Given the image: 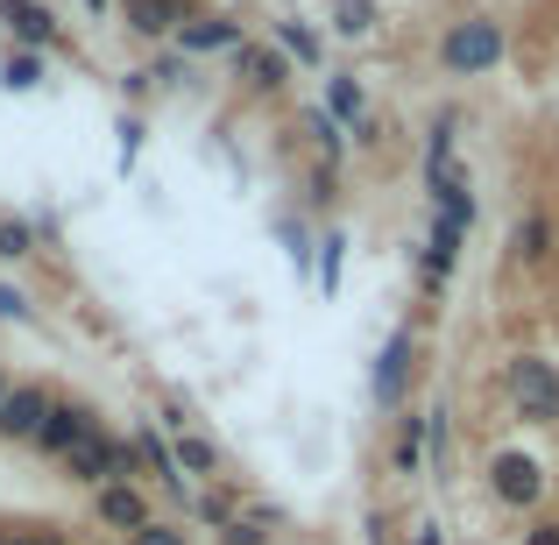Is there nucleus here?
<instances>
[{
	"label": "nucleus",
	"instance_id": "1",
	"mask_svg": "<svg viewBox=\"0 0 559 545\" xmlns=\"http://www.w3.org/2000/svg\"><path fill=\"white\" fill-rule=\"evenodd\" d=\"M481 482H489L496 510H518V518H532V510L552 496V461H546L538 447L496 439V447H489V467H481Z\"/></svg>",
	"mask_w": 559,
	"mask_h": 545
},
{
	"label": "nucleus",
	"instance_id": "2",
	"mask_svg": "<svg viewBox=\"0 0 559 545\" xmlns=\"http://www.w3.org/2000/svg\"><path fill=\"white\" fill-rule=\"evenodd\" d=\"M496 390H503V411L518 425H532V433H559V362L510 355L503 376H496Z\"/></svg>",
	"mask_w": 559,
	"mask_h": 545
},
{
	"label": "nucleus",
	"instance_id": "3",
	"mask_svg": "<svg viewBox=\"0 0 559 545\" xmlns=\"http://www.w3.org/2000/svg\"><path fill=\"white\" fill-rule=\"evenodd\" d=\"M510 57V28L496 14H461V22L439 36V71L447 79H489Z\"/></svg>",
	"mask_w": 559,
	"mask_h": 545
},
{
	"label": "nucleus",
	"instance_id": "4",
	"mask_svg": "<svg viewBox=\"0 0 559 545\" xmlns=\"http://www.w3.org/2000/svg\"><path fill=\"white\" fill-rule=\"evenodd\" d=\"M411 376H418V327H390L382 333V347H376V362H369V396H376V411H404L411 404Z\"/></svg>",
	"mask_w": 559,
	"mask_h": 545
},
{
	"label": "nucleus",
	"instance_id": "5",
	"mask_svg": "<svg viewBox=\"0 0 559 545\" xmlns=\"http://www.w3.org/2000/svg\"><path fill=\"white\" fill-rule=\"evenodd\" d=\"M248 43V22L234 8H191L178 22V36H170V50L191 57V64H205V57H234Z\"/></svg>",
	"mask_w": 559,
	"mask_h": 545
},
{
	"label": "nucleus",
	"instance_id": "6",
	"mask_svg": "<svg viewBox=\"0 0 559 545\" xmlns=\"http://www.w3.org/2000/svg\"><path fill=\"white\" fill-rule=\"evenodd\" d=\"M71 482L79 489H107V482H142V467H135V447H128V433H107L99 425L93 439H85L79 453H71Z\"/></svg>",
	"mask_w": 559,
	"mask_h": 545
},
{
	"label": "nucleus",
	"instance_id": "7",
	"mask_svg": "<svg viewBox=\"0 0 559 545\" xmlns=\"http://www.w3.org/2000/svg\"><path fill=\"white\" fill-rule=\"evenodd\" d=\"M461 256H467V234L453 227V220H425V241H418V291L425 298H447V284H453V270H461Z\"/></svg>",
	"mask_w": 559,
	"mask_h": 545
},
{
	"label": "nucleus",
	"instance_id": "8",
	"mask_svg": "<svg viewBox=\"0 0 559 545\" xmlns=\"http://www.w3.org/2000/svg\"><path fill=\"white\" fill-rule=\"evenodd\" d=\"M93 433H99V411L85 404V396H57V404H50V418H43V433L28 439V447H36L43 461H71V453H79Z\"/></svg>",
	"mask_w": 559,
	"mask_h": 545
},
{
	"label": "nucleus",
	"instance_id": "9",
	"mask_svg": "<svg viewBox=\"0 0 559 545\" xmlns=\"http://www.w3.org/2000/svg\"><path fill=\"white\" fill-rule=\"evenodd\" d=\"M0 28H8V50H64V22H57L50 0H0Z\"/></svg>",
	"mask_w": 559,
	"mask_h": 545
},
{
	"label": "nucleus",
	"instance_id": "10",
	"mask_svg": "<svg viewBox=\"0 0 559 545\" xmlns=\"http://www.w3.org/2000/svg\"><path fill=\"white\" fill-rule=\"evenodd\" d=\"M234 71H241V93L248 99H276V93H290V79H298V64H290L270 36H262V43L248 36L241 50H234Z\"/></svg>",
	"mask_w": 559,
	"mask_h": 545
},
{
	"label": "nucleus",
	"instance_id": "11",
	"mask_svg": "<svg viewBox=\"0 0 559 545\" xmlns=\"http://www.w3.org/2000/svg\"><path fill=\"white\" fill-rule=\"evenodd\" d=\"M128 447H135L142 482H156V489H164L170 503H191V482L178 475V453H170V439H164V433H156V418H142L135 433H128Z\"/></svg>",
	"mask_w": 559,
	"mask_h": 545
},
{
	"label": "nucleus",
	"instance_id": "12",
	"mask_svg": "<svg viewBox=\"0 0 559 545\" xmlns=\"http://www.w3.org/2000/svg\"><path fill=\"white\" fill-rule=\"evenodd\" d=\"M85 496H93V524H99V532L135 538L142 524L156 518V503L142 496V482H107V489H85Z\"/></svg>",
	"mask_w": 559,
	"mask_h": 545
},
{
	"label": "nucleus",
	"instance_id": "13",
	"mask_svg": "<svg viewBox=\"0 0 559 545\" xmlns=\"http://www.w3.org/2000/svg\"><path fill=\"white\" fill-rule=\"evenodd\" d=\"M425 199H432V213L453 220L461 234L475 227V213H481V205H475V185H467L461 164H425Z\"/></svg>",
	"mask_w": 559,
	"mask_h": 545
},
{
	"label": "nucleus",
	"instance_id": "14",
	"mask_svg": "<svg viewBox=\"0 0 559 545\" xmlns=\"http://www.w3.org/2000/svg\"><path fill=\"white\" fill-rule=\"evenodd\" d=\"M50 404L57 396L43 390V382H14V390L0 396V439H8V447H28V439L43 433V418H50Z\"/></svg>",
	"mask_w": 559,
	"mask_h": 545
},
{
	"label": "nucleus",
	"instance_id": "15",
	"mask_svg": "<svg viewBox=\"0 0 559 545\" xmlns=\"http://www.w3.org/2000/svg\"><path fill=\"white\" fill-rule=\"evenodd\" d=\"M191 14V0H121V22L135 43H150V50H164L170 36H178V22Z\"/></svg>",
	"mask_w": 559,
	"mask_h": 545
},
{
	"label": "nucleus",
	"instance_id": "16",
	"mask_svg": "<svg viewBox=\"0 0 559 545\" xmlns=\"http://www.w3.org/2000/svg\"><path fill=\"white\" fill-rule=\"evenodd\" d=\"M270 43H276V50H284L298 71H326V36H319L305 14H276V22H270Z\"/></svg>",
	"mask_w": 559,
	"mask_h": 545
},
{
	"label": "nucleus",
	"instance_id": "17",
	"mask_svg": "<svg viewBox=\"0 0 559 545\" xmlns=\"http://www.w3.org/2000/svg\"><path fill=\"white\" fill-rule=\"evenodd\" d=\"M270 234L284 241V262L305 276V284H312V248H319V227L298 213V205H276V213H270Z\"/></svg>",
	"mask_w": 559,
	"mask_h": 545
},
{
	"label": "nucleus",
	"instance_id": "18",
	"mask_svg": "<svg viewBox=\"0 0 559 545\" xmlns=\"http://www.w3.org/2000/svg\"><path fill=\"white\" fill-rule=\"evenodd\" d=\"M390 475H396V482H418V475H425V411H396V433H390Z\"/></svg>",
	"mask_w": 559,
	"mask_h": 545
},
{
	"label": "nucleus",
	"instance_id": "19",
	"mask_svg": "<svg viewBox=\"0 0 559 545\" xmlns=\"http://www.w3.org/2000/svg\"><path fill=\"white\" fill-rule=\"evenodd\" d=\"M326 36L376 43L382 36V0H326Z\"/></svg>",
	"mask_w": 559,
	"mask_h": 545
},
{
	"label": "nucleus",
	"instance_id": "20",
	"mask_svg": "<svg viewBox=\"0 0 559 545\" xmlns=\"http://www.w3.org/2000/svg\"><path fill=\"white\" fill-rule=\"evenodd\" d=\"M510 248H518V262H524V270H546V262H552V248H559V227H552V213H546V205H532V213L518 220Z\"/></svg>",
	"mask_w": 559,
	"mask_h": 545
},
{
	"label": "nucleus",
	"instance_id": "21",
	"mask_svg": "<svg viewBox=\"0 0 559 545\" xmlns=\"http://www.w3.org/2000/svg\"><path fill=\"white\" fill-rule=\"evenodd\" d=\"M276 532H284V510L276 503H248L234 524L213 532V545H276Z\"/></svg>",
	"mask_w": 559,
	"mask_h": 545
},
{
	"label": "nucleus",
	"instance_id": "22",
	"mask_svg": "<svg viewBox=\"0 0 559 545\" xmlns=\"http://www.w3.org/2000/svg\"><path fill=\"white\" fill-rule=\"evenodd\" d=\"M341 270H347V227H319V248H312V291L319 298H341Z\"/></svg>",
	"mask_w": 559,
	"mask_h": 545
},
{
	"label": "nucleus",
	"instance_id": "23",
	"mask_svg": "<svg viewBox=\"0 0 559 545\" xmlns=\"http://www.w3.org/2000/svg\"><path fill=\"white\" fill-rule=\"evenodd\" d=\"M319 107H326L341 128H355L361 114H369V85H361L355 71H326V85H319Z\"/></svg>",
	"mask_w": 559,
	"mask_h": 545
},
{
	"label": "nucleus",
	"instance_id": "24",
	"mask_svg": "<svg viewBox=\"0 0 559 545\" xmlns=\"http://www.w3.org/2000/svg\"><path fill=\"white\" fill-rule=\"evenodd\" d=\"M170 453H178V475H185V482H213L219 461H227L213 433H178V439H170Z\"/></svg>",
	"mask_w": 559,
	"mask_h": 545
},
{
	"label": "nucleus",
	"instance_id": "25",
	"mask_svg": "<svg viewBox=\"0 0 559 545\" xmlns=\"http://www.w3.org/2000/svg\"><path fill=\"white\" fill-rule=\"evenodd\" d=\"M298 128H305V142L319 150V164H333V170H341V156H347V128L333 121V114L319 107V99H312V107L298 114Z\"/></svg>",
	"mask_w": 559,
	"mask_h": 545
},
{
	"label": "nucleus",
	"instance_id": "26",
	"mask_svg": "<svg viewBox=\"0 0 559 545\" xmlns=\"http://www.w3.org/2000/svg\"><path fill=\"white\" fill-rule=\"evenodd\" d=\"M43 79H50V57H36V50H8L0 57V93H43Z\"/></svg>",
	"mask_w": 559,
	"mask_h": 545
},
{
	"label": "nucleus",
	"instance_id": "27",
	"mask_svg": "<svg viewBox=\"0 0 559 545\" xmlns=\"http://www.w3.org/2000/svg\"><path fill=\"white\" fill-rule=\"evenodd\" d=\"M453 467V411L425 404V475H447Z\"/></svg>",
	"mask_w": 559,
	"mask_h": 545
},
{
	"label": "nucleus",
	"instance_id": "28",
	"mask_svg": "<svg viewBox=\"0 0 559 545\" xmlns=\"http://www.w3.org/2000/svg\"><path fill=\"white\" fill-rule=\"evenodd\" d=\"M142 71H150V85H156V93H191V85H199V64H191V57H178L170 43H164V50H156Z\"/></svg>",
	"mask_w": 559,
	"mask_h": 545
},
{
	"label": "nucleus",
	"instance_id": "29",
	"mask_svg": "<svg viewBox=\"0 0 559 545\" xmlns=\"http://www.w3.org/2000/svg\"><path fill=\"white\" fill-rule=\"evenodd\" d=\"M191 518H199L205 532H219V524H234V518H241V496H234V489H219V482H205V489H191Z\"/></svg>",
	"mask_w": 559,
	"mask_h": 545
},
{
	"label": "nucleus",
	"instance_id": "30",
	"mask_svg": "<svg viewBox=\"0 0 559 545\" xmlns=\"http://www.w3.org/2000/svg\"><path fill=\"white\" fill-rule=\"evenodd\" d=\"M28 256H43V241H36V220H22V213H0V262H28Z\"/></svg>",
	"mask_w": 559,
	"mask_h": 545
},
{
	"label": "nucleus",
	"instance_id": "31",
	"mask_svg": "<svg viewBox=\"0 0 559 545\" xmlns=\"http://www.w3.org/2000/svg\"><path fill=\"white\" fill-rule=\"evenodd\" d=\"M453 128H461V114L439 107L432 128H425V164H453Z\"/></svg>",
	"mask_w": 559,
	"mask_h": 545
},
{
	"label": "nucleus",
	"instance_id": "32",
	"mask_svg": "<svg viewBox=\"0 0 559 545\" xmlns=\"http://www.w3.org/2000/svg\"><path fill=\"white\" fill-rule=\"evenodd\" d=\"M333 199H341V170H333V164H312V170H305V213H326Z\"/></svg>",
	"mask_w": 559,
	"mask_h": 545
},
{
	"label": "nucleus",
	"instance_id": "33",
	"mask_svg": "<svg viewBox=\"0 0 559 545\" xmlns=\"http://www.w3.org/2000/svg\"><path fill=\"white\" fill-rule=\"evenodd\" d=\"M114 135H121V170H135L142 142H150V121H142V114H128V107H121V121H114Z\"/></svg>",
	"mask_w": 559,
	"mask_h": 545
},
{
	"label": "nucleus",
	"instance_id": "34",
	"mask_svg": "<svg viewBox=\"0 0 559 545\" xmlns=\"http://www.w3.org/2000/svg\"><path fill=\"white\" fill-rule=\"evenodd\" d=\"M0 327H36V298L22 284H0Z\"/></svg>",
	"mask_w": 559,
	"mask_h": 545
},
{
	"label": "nucleus",
	"instance_id": "35",
	"mask_svg": "<svg viewBox=\"0 0 559 545\" xmlns=\"http://www.w3.org/2000/svg\"><path fill=\"white\" fill-rule=\"evenodd\" d=\"M0 545H64V524H0Z\"/></svg>",
	"mask_w": 559,
	"mask_h": 545
},
{
	"label": "nucleus",
	"instance_id": "36",
	"mask_svg": "<svg viewBox=\"0 0 559 545\" xmlns=\"http://www.w3.org/2000/svg\"><path fill=\"white\" fill-rule=\"evenodd\" d=\"M128 545H191V532H185V524H170V518H150Z\"/></svg>",
	"mask_w": 559,
	"mask_h": 545
},
{
	"label": "nucleus",
	"instance_id": "37",
	"mask_svg": "<svg viewBox=\"0 0 559 545\" xmlns=\"http://www.w3.org/2000/svg\"><path fill=\"white\" fill-rule=\"evenodd\" d=\"M150 93H156V85H150V71H142V64H135V71H121V99H128V114H142V99H150Z\"/></svg>",
	"mask_w": 559,
	"mask_h": 545
},
{
	"label": "nucleus",
	"instance_id": "38",
	"mask_svg": "<svg viewBox=\"0 0 559 545\" xmlns=\"http://www.w3.org/2000/svg\"><path fill=\"white\" fill-rule=\"evenodd\" d=\"M347 150H382V121L376 114H361V121L347 128Z\"/></svg>",
	"mask_w": 559,
	"mask_h": 545
},
{
	"label": "nucleus",
	"instance_id": "39",
	"mask_svg": "<svg viewBox=\"0 0 559 545\" xmlns=\"http://www.w3.org/2000/svg\"><path fill=\"white\" fill-rule=\"evenodd\" d=\"M518 545H559V518H532L518 532Z\"/></svg>",
	"mask_w": 559,
	"mask_h": 545
},
{
	"label": "nucleus",
	"instance_id": "40",
	"mask_svg": "<svg viewBox=\"0 0 559 545\" xmlns=\"http://www.w3.org/2000/svg\"><path fill=\"white\" fill-rule=\"evenodd\" d=\"M361 545H396V538H390V518H382V510H369V518H361Z\"/></svg>",
	"mask_w": 559,
	"mask_h": 545
},
{
	"label": "nucleus",
	"instance_id": "41",
	"mask_svg": "<svg viewBox=\"0 0 559 545\" xmlns=\"http://www.w3.org/2000/svg\"><path fill=\"white\" fill-rule=\"evenodd\" d=\"M404 545H447V532H439V518H418L411 524V538Z\"/></svg>",
	"mask_w": 559,
	"mask_h": 545
},
{
	"label": "nucleus",
	"instance_id": "42",
	"mask_svg": "<svg viewBox=\"0 0 559 545\" xmlns=\"http://www.w3.org/2000/svg\"><path fill=\"white\" fill-rule=\"evenodd\" d=\"M85 14H93V22H114V14H121V0H79Z\"/></svg>",
	"mask_w": 559,
	"mask_h": 545
},
{
	"label": "nucleus",
	"instance_id": "43",
	"mask_svg": "<svg viewBox=\"0 0 559 545\" xmlns=\"http://www.w3.org/2000/svg\"><path fill=\"white\" fill-rule=\"evenodd\" d=\"M8 390H14V376H8V368H0V396H8Z\"/></svg>",
	"mask_w": 559,
	"mask_h": 545
},
{
	"label": "nucleus",
	"instance_id": "44",
	"mask_svg": "<svg viewBox=\"0 0 559 545\" xmlns=\"http://www.w3.org/2000/svg\"><path fill=\"white\" fill-rule=\"evenodd\" d=\"M191 8H199V0H191Z\"/></svg>",
	"mask_w": 559,
	"mask_h": 545
}]
</instances>
